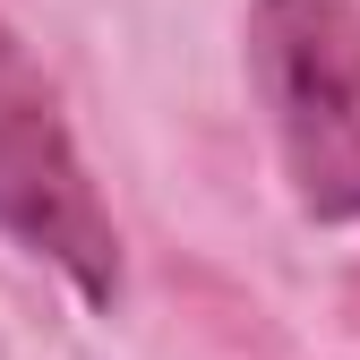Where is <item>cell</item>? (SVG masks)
Masks as SVG:
<instances>
[{"instance_id": "1", "label": "cell", "mask_w": 360, "mask_h": 360, "mask_svg": "<svg viewBox=\"0 0 360 360\" xmlns=\"http://www.w3.org/2000/svg\"><path fill=\"white\" fill-rule=\"evenodd\" d=\"M249 69L300 214L360 223V0H257Z\"/></svg>"}, {"instance_id": "2", "label": "cell", "mask_w": 360, "mask_h": 360, "mask_svg": "<svg viewBox=\"0 0 360 360\" xmlns=\"http://www.w3.org/2000/svg\"><path fill=\"white\" fill-rule=\"evenodd\" d=\"M0 232L34 257H52L86 300L120 292V232L77 163L60 95L43 86L34 52L9 26H0Z\"/></svg>"}]
</instances>
